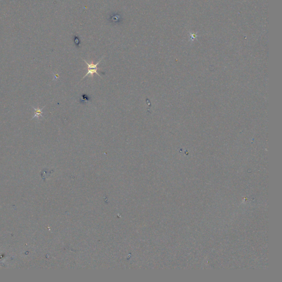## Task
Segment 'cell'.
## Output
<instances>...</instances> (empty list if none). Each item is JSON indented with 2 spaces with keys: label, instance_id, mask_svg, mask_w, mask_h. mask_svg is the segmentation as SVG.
Returning a JSON list of instances; mask_svg holds the SVG:
<instances>
[{
  "label": "cell",
  "instance_id": "cell-1",
  "mask_svg": "<svg viewBox=\"0 0 282 282\" xmlns=\"http://www.w3.org/2000/svg\"><path fill=\"white\" fill-rule=\"evenodd\" d=\"M104 56L102 57H101V59L100 60V61H98L97 63H94L93 62H92L91 63H88L85 60L83 59V61H84L85 62V63L87 64V65L88 66V72L86 74V75H85L84 77H83V78L81 80V81L82 80H83V79H84V78L86 77L87 76H88V74H90V75L92 76V77L93 78V76H94V74L95 73H96L97 74H98V75L100 77V78H102V77H101V76L99 74V73H98L97 70L98 69V65H99V63L101 61L102 59L104 58Z\"/></svg>",
  "mask_w": 282,
  "mask_h": 282
},
{
  "label": "cell",
  "instance_id": "cell-2",
  "mask_svg": "<svg viewBox=\"0 0 282 282\" xmlns=\"http://www.w3.org/2000/svg\"><path fill=\"white\" fill-rule=\"evenodd\" d=\"M44 107H43V108H44ZM43 108H42L41 109H35V108H34V109H35V111H36V112H35V115L34 117H35V116H41V114H42V113H43V112H42V110L43 109Z\"/></svg>",
  "mask_w": 282,
  "mask_h": 282
}]
</instances>
